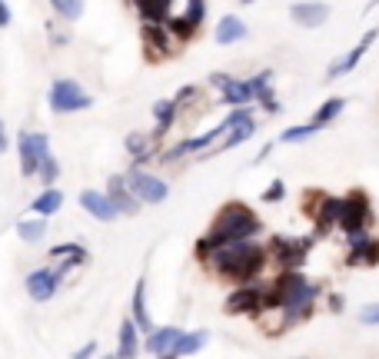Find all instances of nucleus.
<instances>
[{"label":"nucleus","mask_w":379,"mask_h":359,"mask_svg":"<svg viewBox=\"0 0 379 359\" xmlns=\"http://www.w3.org/2000/svg\"><path fill=\"white\" fill-rule=\"evenodd\" d=\"M210 84L223 93V100L230 103V107H243V103H250V100L256 97V93H253V80L243 84V80H233V77H226V74H213Z\"/></svg>","instance_id":"6e6552de"},{"label":"nucleus","mask_w":379,"mask_h":359,"mask_svg":"<svg viewBox=\"0 0 379 359\" xmlns=\"http://www.w3.org/2000/svg\"><path fill=\"white\" fill-rule=\"evenodd\" d=\"M313 300H316V286H310V283H303L296 293H290V296H286V303H283L286 323H296V320H303V316H310Z\"/></svg>","instance_id":"9d476101"},{"label":"nucleus","mask_w":379,"mask_h":359,"mask_svg":"<svg viewBox=\"0 0 379 359\" xmlns=\"http://www.w3.org/2000/svg\"><path fill=\"white\" fill-rule=\"evenodd\" d=\"M370 196L366 193H350L346 200H343V210H340V226L343 233H356V230H366V223H370Z\"/></svg>","instance_id":"39448f33"},{"label":"nucleus","mask_w":379,"mask_h":359,"mask_svg":"<svg viewBox=\"0 0 379 359\" xmlns=\"http://www.w3.org/2000/svg\"><path fill=\"white\" fill-rule=\"evenodd\" d=\"M290 17L300 24V27H323L330 20V7L326 4H313V0H303V4H293Z\"/></svg>","instance_id":"4468645a"},{"label":"nucleus","mask_w":379,"mask_h":359,"mask_svg":"<svg viewBox=\"0 0 379 359\" xmlns=\"http://www.w3.org/2000/svg\"><path fill=\"white\" fill-rule=\"evenodd\" d=\"M80 206H84L94 220H103V223H110V220H117L120 216V210L113 206V200H110L107 193H97V190H84V193H80Z\"/></svg>","instance_id":"9b49d317"},{"label":"nucleus","mask_w":379,"mask_h":359,"mask_svg":"<svg viewBox=\"0 0 379 359\" xmlns=\"http://www.w3.org/2000/svg\"><path fill=\"white\" fill-rule=\"evenodd\" d=\"M176 340H180V330H176V326L150 330V336H146V353H150V356H170Z\"/></svg>","instance_id":"a211bd4d"},{"label":"nucleus","mask_w":379,"mask_h":359,"mask_svg":"<svg viewBox=\"0 0 379 359\" xmlns=\"http://www.w3.org/2000/svg\"><path fill=\"white\" fill-rule=\"evenodd\" d=\"M60 273H54V270H37V273H30L27 276V290H30V296L34 300H40V303H47L50 296H54V290L60 286Z\"/></svg>","instance_id":"2eb2a0df"},{"label":"nucleus","mask_w":379,"mask_h":359,"mask_svg":"<svg viewBox=\"0 0 379 359\" xmlns=\"http://www.w3.org/2000/svg\"><path fill=\"white\" fill-rule=\"evenodd\" d=\"M143 44H146V50H150V57H160V54H170V40H166V34H163V27L160 24H150L146 20L143 24Z\"/></svg>","instance_id":"4be33fe9"},{"label":"nucleus","mask_w":379,"mask_h":359,"mask_svg":"<svg viewBox=\"0 0 379 359\" xmlns=\"http://www.w3.org/2000/svg\"><path fill=\"white\" fill-rule=\"evenodd\" d=\"M17 146H20V173L34 176L40 170V160L50 153L47 133H30V130H27V133H20Z\"/></svg>","instance_id":"20e7f679"},{"label":"nucleus","mask_w":379,"mask_h":359,"mask_svg":"<svg viewBox=\"0 0 379 359\" xmlns=\"http://www.w3.org/2000/svg\"><path fill=\"white\" fill-rule=\"evenodd\" d=\"M350 236V266H379V240H370L366 230H356Z\"/></svg>","instance_id":"1a4fd4ad"},{"label":"nucleus","mask_w":379,"mask_h":359,"mask_svg":"<svg viewBox=\"0 0 379 359\" xmlns=\"http://www.w3.org/2000/svg\"><path fill=\"white\" fill-rule=\"evenodd\" d=\"M77 253H87V250L77 246V243H60V246L50 250V256H54V260H67V256H77Z\"/></svg>","instance_id":"72a5a7b5"},{"label":"nucleus","mask_w":379,"mask_h":359,"mask_svg":"<svg viewBox=\"0 0 379 359\" xmlns=\"http://www.w3.org/2000/svg\"><path fill=\"white\" fill-rule=\"evenodd\" d=\"M126 150L133 153L136 163L150 160V140H146V136H126Z\"/></svg>","instance_id":"7c9ffc66"},{"label":"nucleus","mask_w":379,"mask_h":359,"mask_svg":"<svg viewBox=\"0 0 379 359\" xmlns=\"http://www.w3.org/2000/svg\"><path fill=\"white\" fill-rule=\"evenodd\" d=\"M256 97L263 100V107L270 110V113H280V103H276V97H273L270 90H260V93H256Z\"/></svg>","instance_id":"58836bf2"},{"label":"nucleus","mask_w":379,"mask_h":359,"mask_svg":"<svg viewBox=\"0 0 379 359\" xmlns=\"http://www.w3.org/2000/svg\"><path fill=\"white\" fill-rule=\"evenodd\" d=\"M60 206H64V193H60V190H54V186H47V190L34 200V206H30V210H34L37 216H54Z\"/></svg>","instance_id":"5701e85b"},{"label":"nucleus","mask_w":379,"mask_h":359,"mask_svg":"<svg viewBox=\"0 0 379 359\" xmlns=\"http://www.w3.org/2000/svg\"><path fill=\"white\" fill-rule=\"evenodd\" d=\"M206 343V330H193V333H180V340L173 343L170 356H193L200 346Z\"/></svg>","instance_id":"b1692460"},{"label":"nucleus","mask_w":379,"mask_h":359,"mask_svg":"<svg viewBox=\"0 0 379 359\" xmlns=\"http://www.w3.org/2000/svg\"><path fill=\"white\" fill-rule=\"evenodd\" d=\"M376 34H379V30H366L360 44H356V47H353L350 54H346V57L340 60V64H333V67H330V74H326V80H336V77H343V74H350V70H356V64L363 60V54H366V50H370L373 44H376Z\"/></svg>","instance_id":"ddd939ff"},{"label":"nucleus","mask_w":379,"mask_h":359,"mask_svg":"<svg viewBox=\"0 0 379 359\" xmlns=\"http://www.w3.org/2000/svg\"><path fill=\"white\" fill-rule=\"evenodd\" d=\"M360 323H366V326H379V303L363 306V310H360Z\"/></svg>","instance_id":"e433bc0d"},{"label":"nucleus","mask_w":379,"mask_h":359,"mask_svg":"<svg viewBox=\"0 0 379 359\" xmlns=\"http://www.w3.org/2000/svg\"><path fill=\"white\" fill-rule=\"evenodd\" d=\"M170 24V30H173L176 37H193L196 34V24L190 17H173V20H166Z\"/></svg>","instance_id":"473e14b6"},{"label":"nucleus","mask_w":379,"mask_h":359,"mask_svg":"<svg viewBox=\"0 0 379 359\" xmlns=\"http://www.w3.org/2000/svg\"><path fill=\"white\" fill-rule=\"evenodd\" d=\"M220 276L233 283H246L253 280L256 273L263 270V263H266V250L256 246L253 240H230V243H216L213 246V260Z\"/></svg>","instance_id":"f257e3e1"},{"label":"nucleus","mask_w":379,"mask_h":359,"mask_svg":"<svg viewBox=\"0 0 379 359\" xmlns=\"http://www.w3.org/2000/svg\"><path fill=\"white\" fill-rule=\"evenodd\" d=\"M260 293L256 286H243V290H233L230 293V300H226V313H233V316H256V313L263 310V303H260Z\"/></svg>","instance_id":"f8f14e48"},{"label":"nucleus","mask_w":379,"mask_h":359,"mask_svg":"<svg viewBox=\"0 0 379 359\" xmlns=\"http://www.w3.org/2000/svg\"><path fill=\"white\" fill-rule=\"evenodd\" d=\"M126 183H130V190H133L136 200H143V203H163L166 196H170V186H166L160 176L143 173V170H136V166L130 170Z\"/></svg>","instance_id":"423d86ee"},{"label":"nucleus","mask_w":379,"mask_h":359,"mask_svg":"<svg viewBox=\"0 0 379 359\" xmlns=\"http://www.w3.org/2000/svg\"><path fill=\"white\" fill-rule=\"evenodd\" d=\"M117 356H123V359L136 356V323L133 320L120 323V350H117Z\"/></svg>","instance_id":"a878e982"},{"label":"nucleus","mask_w":379,"mask_h":359,"mask_svg":"<svg viewBox=\"0 0 379 359\" xmlns=\"http://www.w3.org/2000/svg\"><path fill=\"white\" fill-rule=\"evenodd\" d=\"M320 130V123H310V126H290V130H283V143H300V140H310L313 133Z\"/></svg>","instance_id":"c756f323"},{"label":"nucleus","mask_w":379,"mask_h":359,"mask_svg":"<svg viewBox=\"0 0 379 359\" xmlns=\"http://www.w3.org/2000/svg\"><path fill=\"white\" fill-rule=\"evenodd\" d=\"M40 176H44V183H54V180H57V163H54V156H44V160H40V170H37Z\"/></svg>","instance_id":"f704fd0d"},{"label":"nucleus","mask_w":379,"mask_h":359,"mask_svg":"<svg viewBox=\"0 0 379 359\" xmlns=\"http://www.w3.org/2000/svg\"><path fill=\"white\" fill-rule=\"evenodd\" d=\"M246 37V24L233 14H226L220 24H216V44H236V40Z\"/></svg>","instance_id":"412c9836"},{"label":"nucleus","mask_w":379,"mask_h":359,"mask_svg":"<svg viewBox=\"0 0 379 359\" xmlns=\"http://www.w3.org/2000/svg\"><path fill=\"white\" fill-rule=\"evenodd\" d=\"M203 10H206L203 0H186V14H183V17H190L196 27H200V20H203Z\"/></svg>","instance_id":"c9c22d12"},{"label":"nucleus","mask_w":379,"mask_h":359,"mask_svg":"<svg viewBox=\"0 0 379 359\" xmlns=\"http://www.w3.org/2000/svg\"><path fill=\"white\" fill-rule=\"evenodd\" d=\"M50 4H54V10H57L60 17H67V20H77L84 14V0H50Z\"/></svg>","instance_id":"2f4dec72"},{"label":"nucleus","mask_w":379,"mask_h":359,"mask_svg":"<svg viewBox=\"0 0 379 359\" xmlns=\"http://www.w3.org/2000/svg\"><path fill=\"white\" fill-rule=\"evenodd\" d=\"M10 20H14V17H10V7L4 4V0H0V27H7Z\"/></svg>","instance_id":"ea45409f"},{"label":"nucleus","mask_w":379,"mask_h":359,"mask_svg":"<svg viewBox=\"0 0 379 359\" xmlns=\"http://www.w3.org/2000/svg\"><path fill=\"white\" fill-rule=\"evenodd\" d=\"M136 7H140L143 20L160 24V20H166V14H170V0H136Z\"/></svg>","instance_id":"bb28decb"},{"label":"nucleus","mask_w":379,"mask_h":359,"mask_svg":"<svg viewBox=\"0 0 379 359\" xmlns=\"http://www.w3.org/2000/svg\"><path fill=\"white\" fill-rule=\"evenodd\" d=\"M343 107H346V100L343 97H333V100H326L320 110H316V117H313V123H330V120H336L343 113Z\"/></svg>","instance_id":"c85d7f7f"},{"label":"nucleus","mask_w":379,"mask_h":359,"mask_svg":"<svg viewBox=\"0 0 379 359\" xmlns=\"http://www.w3.org/2000/svg\"><path fill=\"white\" fill-rule=\"evenodd\" d=\"M133 323H136V330H143L150 333L153 330V323H150V310H146V280L140 276L133 286Z\"/></svg>","instance_id":"aec40b11"},{"label":"nucleus","mask_w":379,"mask_h":359,"mask_svg":"<svg viewBox=\"0 0 379 359\" xmlns=\"http://www.w3.org/2000/svg\"><path fill=\"white\" fill-rule=\"evenodd\" d=\"M7 150V126H4V120H0V153Z\"/></svg>","instance_id":"79ce46f5"},{"label":"nucleus","mask_w":379,"mask_h":359,"mask_svg":"<svg viewBox=\"0 0 379 359\" xmlns=\"http://www.w3.org/2000/svg\"><path fill=\"white\" fill-rule=\"evenodd\" d=\"M173 113H176V100H160L153 107V117H156V130L153 136H163L166 130H170V123H173Z\"/></svg>","instance_id":"393cba45"},{"label":"nucleus","mask_w":379,"mask_h":359,"mask_svg":"<svg viewBox=\"0 0 379 359\" xmlns=\"http://www.w3.org/2000/svg\"><path fill=\"white\" fill-rule=\"evenodd\" d=\"M313 240H286V236H273L270 240V253H273V260L283 263V270H300L303 260H306V253H310Z\"/></svg>","instance_id":"0eeeda50"},{"label":"nucleus","mask_w":379,"mask_h":359,"mask_svg":"<svg viewBox=\"0 0 379 359\" xmlns=\"http://www.w3.org/2000/svg\"><path fill=\"white\" fill-rule=\"evenodd\" d=\"M50 107H54V113H74V110L90 107V93L80 87L77 80L60 77L50 87Z\"/></svg>","instance_id":"7ed1b4c3"},{"label":"nucleus","mask_w":379,"mask_h":359,"mask_svg":"<svg viewBox=\"0 0 379 359\" xmlns=\"http://www.w3.org/2000/svg\"><path fill=\"white\" fill-rule=\"evenodd\" d=\"M17 233H20V240L37 243L40 236L47 233V223H44V216H37V220H20V223H17Z\"/></svg>","instance_id":"cd10ccee"},{"label":"nucleus","mask_w":379,"mask_h":359,"mask_svg":"<svg viewBox=\"0 0 379 359\" xmlns=\"http://www.w3.org/2000/svg\"><path fill=\"white\" fill-rule=\"evenodd\" d=\"M110 200H113V206H117L120 213H136V196L133 190H130V183H126V176H113L110 180Z\"/></svg>","instance_id":"6ab92c4d"},{"label":"nucleus","mask_w":379,"mask_h":359,"mask_svg":"<svg viewBox=\"0 0 379 359\" xmlns=\"http://www.w3.org/2000/svg\"><path fill=\"white\" fill-rule=\"evenodd\" d=\"M260 233V220L246 203H226L213 220V230H210V240L216 243H230V240H250V236Z\"/></svg>","instance_id":"f03ea898"},{"label":"nucleus","mask_w":379,"mask_h":359,"mask_svg":"<svg viewBox=\"0 0 379 359\" xmlns=\"http://www.w3.org/2000/svg\"><path fill=\"white\" fill-rule=\"evenodd\" d=\"M97 353V343H90V346H84V350L77 353V359H87V356H94Z\"/></svg>","instance_id":"a19ab883"},{"label":"nucleus","mask_w":379,"mask_h":359,"mask_svg":"<svg viewBox=\"0 0 379 359\" xmlns=\"http://www.w3.org/2000/svg\"><path fill=\"white\" fill-rule=\"evenodd\" d=\"M243 4H250V0H243Z\"/></svg>","instance_id":"c03bdc74"},{"label":"nucleus","mask_w":379,"mask_h":359,"mask_svg":"<svg viewBox=\"0 0 379 359\" xmlns=\"http://www.w3.org/2000/svg\"><path fill=\"white\" fill-rule=\"evenodd\" d=\"M253 133H256V123H253L250 107H236V120L230 123V136L223 140V150H230V146H236V143H243V140H250Z\"/></svg>","instance_id":"f3484780"},{"label":"nucleus","mask_w":379,"mask_h":359,"mask_svg":"<svg viewBox=\"0 0 379 359\" xmlns=\"http://www.w3.org/2000/svg\"><path fill=\"white\" fill-rule=\"evenodd\" d=\"M340 210H343L340 196H320V206L313 210V216H316V233L313 236H323L333 223H340Z\"/></svg>","instance_id":"dca6fc26"},{"label":"nucleus","mask_w":379,"mask_h":359,"mask_svg":"<svg viewBox=\"0 0 379 359\" xmlns=\"http://www.w3.org/2000/svg\"><path fill=\"white\" fill-rule=\"evenodd\" d=\"M283 193H286V190H283V183L276 180L270 190H263V200H266V203H276V200H283Z\"/></svg>","instance_id":"4c0bfd02"},{"label":"nucleus","mask_w":379,"mask_h":359,"mask_svg":"<svg viewBox=\"0 0 379 359\" xmlns=\"http://www.w3.org/2000/svg\"><path fill=\"white\" fill-rule=\"evenodd\" d=\"M330 310H333V313H340V310H343V296H330Z\"/></svg>","instance_id":"37998d69"}]
</instances>
